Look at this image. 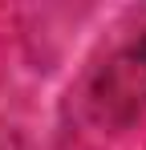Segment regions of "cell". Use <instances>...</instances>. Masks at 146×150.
I'll return each mask as SVG.
<instances>
[{"label": "cell", "mask_w": 146, "mask_h": 150, "mask_svg": "<svg viewBox=\"0 0 146 150\" xmlns=\"http://www.w3.org/2000/svg\"><path fill=\"white\" fill-rule=\"evenodd\" d=\"M146 110V37L122 45L89 85V114L106 126H126Z\"/></svg>", "instance_id": "obj_1"}]
</instances>
